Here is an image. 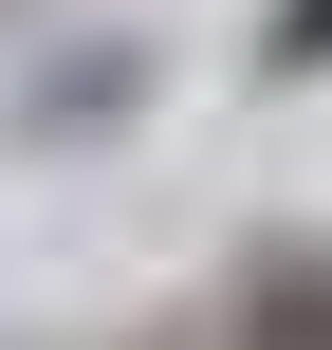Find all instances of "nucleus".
<instances>
[{"label":"nucleus","mask_w":332,"mask_h":350,"mask_svg":"<svg viewBox=\"0 0 332 350\" xmlns=\"http://www.w3.org/2000/svg\"><path fill=\"white\" fill-rule=\"evenodd\" d=\"M129 111H148V37H92L74 74H37V92H18V129H37V148H74V129H129Z\"/></svg>","instance_id":"2"},{"label":"nucleus","mask_w":332,"mask_h":350,"mask_svg":"<svg viewBox=\"0 0 332 350\" xmlns=\"http://www.w3.org/2000/svg\"><path fill=\"white\" fill-rule=\"evenodd\" d=\"M222 332H240V350H332V240H259Z\"/></svg>","instance_id":"1"},{"label":"nucleus","mask_w":332,"mask_h":350,"mask_svg":"<svg viewBox=\"0 0 332 350\" xmlns=\"http://www.w3.org/2000/svg\"><path fill=\"white\" fill-rule=\"evenodd\" d=\"M259 74L314 92V74H332V0H277V18H259Z\"/></svg>","instance_id":"3"}]
</instances>
